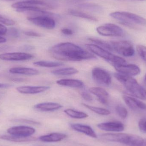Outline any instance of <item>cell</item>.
Returning <instances> with one entry per match:
<instances>
[{"instance_id": "7c38bea8", "label": "cell", "mask_w": 146, "mask_h": 146, "mask_svg": "<svg viewBox=\"0 0 146 146\" xmlns=\"http://www.w3.org/2000/svg\"><path fill=\"white\" fill-rule=\"evenodd\" d=\"M114 67L117 72L129 76H135L139 74L141 72L139 68L135 64L125 63Z\"/></svg>"}, {"instance_id": "836d02e7", "label": "cell", "mask_w": 146, "mask_h": 146, "mask_svg": "<svg viewBox=\"0 0 146 146\" xmlns=\"http://www.w3.org/2000/svg\"><path fill=\"white\" fill-rule=\"evenodd\" d=\"M7 33H8L9 36L15 38L19 37V31L16 28H9L8 30H7Z\"/></svg>"}, {"instance_id": "681fc988", "label": "cell", "mask_w": 146, "mask_h": 146, "mask_svg": "<svg viewBox=\"0 0 146 146\" xmlns=\"http://www.w3.org/2000/svg\"><path fill=\"white\" fill-rule=\"evenodd\" d=\"M138 1H146V0H138Z\"/></svg>"}, {"instance_id": "bcb514c9", "label": "cell", "mask_w": 146, "mask_h": 146, "mask_svg": "<svg viewBox=\"0 0 146 146\" xmlns=\"http://www.w3.org/2000/svg\"><path fill=\"white\" fill-rule=\"evenodd\" d=\"M6 41H7V39L6 38L0 36V43H3L6 42Z\"/></svg>"}, {"instance_id": "7402d4cb", "label": "cell", "mask_w": 146, "mask_h": 146, "mask_svg": "<svg viewBox=\"0 0 146 146\" xmlns=\"http://www.w3.org/2000/svg\"><path fill=\"white\" fill-rule=\"evenodd\" d=\"M0 139L8 141L14 142H26L30 141H35L36 140V138L35 137H21L15 135H0Z\"/></svg>"}, {"instance_id": "ab89813d", "label": "cell", "mask_w": 146, "mask_h": 146, "mask_svg": "<svg viewBox=\"0 0 146 146\" xmlns=\"http://www.w3.org/2000/svg\"><path fill=\"white\" fill-rule=\"evenodd\" d=\"M7 29L5 26L0 24V36L4 35L7 33Z\"/></svg>"}, {"instance_id": "60d3db41", "label": "cell", "mask_w": 146, "mask_h": 146, "mask_svg": "<svg viewBox=\"0 0 146 146\" xmlns=\"http://www.w3.org/2000/svg\"><path fill=\"white\" fill-rule=\"evenodd\" d=\"M20 49L21 50H25V51H30L34 49V47L31 45H25L20 47Z\"/></svg>"}, {"instance_id": "4fadbf2b", "label": "cell", "mask_w": 146, "mask_h": 146, "mask_svg": "<svg viewBox=\"0 0 146 146\" xmlns=\"http://www.w3.org/2000/svg\"><path fill=\"white\" fill-rule=\"evenodd\" d=\"M129 134L117 133H106L101 135L100 138L102 140L109 142H117L127 145L129 137Z\"/></svg>"}, {"instance_id": "8992f818", "label": "cell", "mask_w": 146, "mask_h": 146, "mask_svg": "<svg viewBox=\"0 0 146 146\" xmlns=\"http://www.w3.org/2000/svg\"><path fill=\"white\" fill-rule=\"evenodd\" d=\"M113 51L125 57H131L135 54L133 45L128 41H112L110 42Z\"/></svg>"}, {"instance_id": "9c48e42d", "label": "cell", "mask_w": 146, "mask_h": 146, "mask_svg": "<svg viewBox=\"0 0 146 146\" xmlns=\"http://www.w3.org/2000/svg\"><path fill=\"white\" fill-rule=\"evenodd\" d=\"M92 76L94 80L100 85L108 86L111 83V76L103 68L98 67L93 68L92 70Z\"/></svg>"}, {"instance_id": "8d00e7d4", "label": "cell", "mask_w": 146, "mask_h": 146, "mask_svg": "<svg viewBox=\"0 0 146 146\" xmlns=\"http://www.w3.org/2000/svg\"><path fill=\"white\" fill-rule=\"evenodd\" d=\"M82 98L86 101L91 102L93 100V98L89 93L86 92H83L81 94Z\"/></svg>"}, {"instance_id": "f907efd6", "label": "cell", "mask_w": 146, "mask_h": 146, "mask_svg": "<svg viewBox=\"0 0 146 146\" xmlns=\"http://www.w3.org/2000/svg\"><path fill=\"white\" fill-rule=\"evenodd\" d=\"M2 16V15H1V14H0V17H1V16Z\"/></svg>"}, {"instance_id": "f1b7e54d", "label": "cell", "mask_w": 146, "mask_h": 146, "mask_svg": "<svg viewBox=\"0 0 146 146\" xmlns=\"http://www.w3.org/2000/svg\"><path fill=\"white\" fill-rule=\"evenodd\" d=\"M82 105L88 109V110H90L92 111H93L98 115H108L111 114V111L110 110L104 109V108L92 106L88 105L86 104H82Z\"/></svg>"}, {"instance_id": "8fae6325", "label": "cell", "mask_w": 146, "mask_h": 146, "mask_svg": "<svg viewBox=\"0 0 146 146\" xmlns=\"http://www.w3.org/2000/svg\"><path fill=\"white\" fill-rule=\"evenodd\" d=\"M34 56L31 54L23 52L4 53L0 54V60L4 61H25L31 60Z\"/></svg>"}, {"instance_id": "d4e9b609", "label": "cell", "mask_w": 146, "mask_h": 146, "mask_svg": "<svg viewBox=\"0 0 146 146\" xmlns=\"http://www.w3.org/2000/svg\"><path fill=\"white\" fill-rule=\"evenodd\" d=\"M64 112L68 115L75 119H83L88 116V114L82 111L75 110L72 109H68L65 110Z\"/></svg>"}, {"instance_id": "5bb4252c", "label": "cell", "mask_w": 146, "mask_h": 146, "mask_svg": "<svg viewBox=\"0 0 146 146\" xmlns=\"http://www.w3.org/2000/svg\"><path fill=\"white\" fill-rule=\"evenodd\" d=\"M97 127L101 130L108 132H121L125 128L123 123L117 121L102 123L98 124Z\"/></svg>"}, {"instance_id": "e575fe53", "label": "cell", "mask_w": 146, "mask_h": 146, "mask_svg": "<svg viewBox=\"0 0 146 146\" xmlns=\"http://www.w3.org/2000/svg\"><path fill=\"white\" fill-rule=\"evenodd\" d=\"M139 127L141 132L142 133H146V118L140 119L139 121Z\"/></svg>"}, {"instance_id": "f6af8a7d", "label": "cell", "mask_w": 146, "mask_h": 146, "mask_svg": "<svg viewBox=\"0 0 146 146\" xmlns=\"http://www.w3.org/2000/svg\"><path fill=\"white\" fill-rule=\"evenodd\" d=\"M12 80L13 81L19 82H20L23 81L24 80V79L20 78H13V79H12Z\"/></svg>"}, {"instance_id": "4dcf8cb0", "label": "cell", "mask_w": 146, "mask_h": 146, "mask_svg": "<svg viewBox=\"0 0 146 146\" xmlns=\"http://www.w3.org/2000/svg\"><path fill=\"white\" fill-rule=\"evenodd\" d=\"M115 111L117 115L122 119H125L127 116L128 111L123 106H117L115 107Z\"/></svg>"}, {"instance_id": "2e32d148", "label": "cell", "mask_w": 146, "mask_h": 146, "mask_svg": "<svg viewBox=\"0 0 146 146\" xmlns=\"http://www.w3.org/2000/svg\"><path fill=\"white\" fill-rule=\"evenodd\" d=\"M123 99L127 105L132 110H145L146 109L145 104L137 99L126 95L123 96Z\"/></svg>"}, {"instance_id": "ee69618b", "label": "cell", "mask_w": 146, "mask_h": 146, "mask_svg": "<svg viewBox=\"0 0 146 146\" xmlns=\"http://www.w3.org/2000/svg\"><path fill=\"white\" fill-rule=\"evenodd\" d=\"M11 85L8 84H5V83H0V88H7L9 87Z\"/></svg>"}, {"instance_id": "7dc6e473", "label": "cell", "mask_w": 146, "mask_h": 146, "mask_svg": "<svg viewBox=\"0 0 146 146\" xmlns=\"http://www.w3.org/2000/svg\"><path fill=\"white\" fill-rule=\"evenodd\" d=\"M142 146H146V139H144V141H143Z\"/></svg>"}, {"instance_id": "277c9868", "label": "cell", "mask_w": 146, "mask_h": 146, "mask_svg": "<svg viewBox=\"0 0 146 146\" xmlns=\"http://www.w3.org/2000/svg\"><path fill=\"white\" fill-rule=\"evenodd\" d=\"M110 16L117 20L125 26L135 28V25L146 26V19L143 17L127 12H115L111 13Z\"/></svg>"}, {"instance_id": "ffe728a7", "label": "cell", "mask_w": 146, "mask_h": 146, "mask_svg": "<svg viewBox=\"0 0 146 146\" xmlns=\"http://www.w3.org/2000/svg\"><path fill=\"white\" fill-rule=\"evenodd\" d=\"M66 137L67 135L65 134L54 133L42 135L38 138V140L44 142H56L63 140Z\"/></svg>"}, {"instance_id": "30bf717a", "label": "cell", "mask_w": 146, "mask_h": 146, "mask_svg": "<svg viewBox=\"0 0 146 146\" xmlns=\"http://www.w3.org/2000/svg\"><path fill=\"white\" fill-rule=\"evenodd\" d=\"M7 132L11 135L21 137H29L35 133L36 130L31 127L19 126L9 128Z\"/></svg>"}, {"instance_id": "d590c367", "label": "cell", "mask_w": 146, "mask_h": 146, "mask_svg": "<svg viewBox=\"0 0 146 146\" xmlns=\"http://www.w3.org/2000/svg\"><path fill=\"white\" fill-rule=\"evenodd\" d=\"M15 121L19 122L24 123H28V124H34V125H38L40 124L39 123L32 120H28V119H16L14 120Z\"/></svg>"}, {"instance_id": "3957f363", "label": "cell", "mask_w": 146, "mask_h": 146, "mask_svg": "<svg viewBox=\"0 0 146 146\" xmlns=\"http://www.w3.org/2000/svg\"><path fill=\"white\" fill-rule=\"evenodd\" d=\"M13 8L16 9L19 13H42L46 12L45 8L50 9L52 6L47 3L40 0H26L15 3L12 5Z\"/></svg>"}, {"instance_id": "5b68a950", "label": "cell", "mask_w": 146, "mask_h": 146, "mask_svg": "<svg viewBox=\"0 0 146 146\" xmlns=\"http://www.w3.org/2000/svg\"><path fill=\"white\" fill-rule=\"evenodd\" d=\"M86 45L91 52L105 60L113 66L127 62L122 57L115 55L110 51L94 44H87Z\"/></svg>"}, {"instance_id": "7bdbcfd3", "label": "cell", "mask_w": 146, "mask_h": 146, "mask_svg": "<svg viewBox=\"0 0 146 146\" xmlns=\"http://www.w3.org/2000/svg\"><path fill=\"white\" fill-rule=\"evenodd\" d=\"M11 48V47L7 45L0 46V51H4L6 50H9Z\"/></svg>"}, {"instance_id": "c3c4849f", "label": "cell", "mask_w": 146, "mask_h": 146, "mask_svg": "<svg viewBox=\"0 0 146 146\" xmlns=\"http://www.w3.org/2000/svg\"><path fill=\"white\" fill-rule=\"evenodd\" d=\"M144 82H145V84L146 85V73L145 76V78H144Z\"/></svg>"}, {"instance_id": "7a4b0ae2", "label": "cell", "mask_w": 146, "mask_h": 146, "mask_svg": "<svg viewBox=\"0 0 146 146\" xmlns=\"http://www.w3.org/2000/svg\"><path fill=\"white\" fill-rule=\"evenodd\" d=\"M114 76L130 94L137 98L146 100V90L132 76L119 73H115Z\"/></svg>"}, {"instance_id": "6da1fadb", "label": "cell", "mask_w": 146, "mask_h": 146, "mask_svg": "<svg viewBox=\"0 0 146 146\" xmlns=\"http://www.w3.org/2000/svg\"><path fill=\"white\" fill-rule=\"evenodd\" d=\"M53 57L65 61H81L97 58L93 54L71 42L58 44L50 49Z\"/></svg>"}, {"instance_id": "d6986e66", "label": "cell", "mask_w": 146, "mask_h": 146, "mask_svg": "<svg viewBox=\"0 0 146 146\" xmlns=\"http://www.w3.org/2000/svg\"><path fill=\"white\" fill-rule=\"evenodd\" d=\"M62 107V105L60 104L52 102L40 103L34 106L35 110L42 111H54L60 110Z\"/></svg>"}, {"instance_id": "e0dca14e", "label": "cell", "mask_w": 146, "mask_h": 146, "mask_svg": "<svg viewBox=\"0 0 146 146\" xmlns=\"http://www.w3.org/2000/svg\"><path fill=\"white\" fill-rule=\"evenodd\" d=\"M71 128L74 130L84 134L86 135L93 138H98L94 130L90 126L80 123H72L70 124Z\"/></svg>"}, {"instance_id": "ba28073f", "label": "cell", "mask_w": 146, "mask_h": 146, "mask_svg": "<svg viewBox=\"0 0 146 146\" xmlns=\"http://www.w3.org/2000/svg\"><path fill=\"white\" fill-rule=\"evenodd\" d=\"M27 19L30 22L39 27L51 30L56 26L54 20L49 15H40L28 16Z\"/></svg>"}, {"instance_id": "816d5d0a", "label": "cell", "mask_w": 146, "mask_h": 146, "mask_svg": "<svg viewBox=\"0 0 146 146\" xmlns=\"http://www.w3.org/2000/svg\"></svg>"}, {"instance_id": "83f0119b", "label": "cell", "mask_w": 146, "mask_h": 146, "mask_svg": "<svg viewBox=\"0 0 146 146\" xmlns=\"http://www.w3.org/2000/svg\"><path fill=\"white\" fill-rule=\"evenodd\" d=\"M91 42L94 43V44H96L100 47H101L105 49L106 50L109 51H113L112 49V47L110 43L109 42H106V41H104V40H101V39H98L95 38H88Z\"/></svg>"}, {"instance_id": "44dd1931", "label": "cell", "mask_w": 146, "mask_h": 146, "mask_svg": "<svg viewBox=\"0 0 146 146\" xmlns=\"http://www.w3.org/2000/svg\"><path fill=\"white\" fill-rule=\"evenodd\" d=\"M9 72L12 74H19L27 76H34L38 74L39 71L34 68H30L17 67L12 68L9 70Z\"/></svg>"}, {"instance_id": "ac0fdd59", "label": "cell", "mask_w": 146, "mask_h": 146, "mask_svg": "<svg viewBox=\"0 0 146 146\" xmlns=\"http://www.w3.org/2000/svg\"><path fill=\"white\" fill-rule=\"evenodd\" d=\"M89 92L97 97L98 100L101 104H106L108 103L109 94L106 90L101 87H91Z\"/></svg>"}, {"instance_id": "f546056e", "label": "cell", "mask_w": 146, "mask_h": 146, "mask_svg": "<svg viewBox=\"0 0 146 146\" xmlns=\"http://www.w3.org/2000/svg\"><path fill=\"white\" fill-rule=\"evenodd\" d=\"M69 13L73 16L76 17H80L82 19H86L92 21H97V19L95 17L88 14L86 13H83L81 11H77L76 10H70Z\"/></svg>"}, {"instance_id": "b9f144b4", "label": "cell", "mask_w": 146, "mask_h": 146, "mask_svg": "<svg viewBox=\"0 0 146 146\" xmlns=\"http://www.w3.org/2000/svg\"><path fill=\"white\" fill-rule=\"evenodd\" d=\"M61 31L63 34L68 36H70L73 34V31L68 28H63L61 30Z\"/></svg>"}, {"instance_id": "4316f807", "label": "cell", "mask_w": 146, "mask_h": 146, "mask_svg": "<svg viewBox=\"0 0 146 146\" xmlns=\"http://www.w3.org/2000/svg\"><path fill=\"white\" fill-rule=\"evenodd\" d=\"M34 66L45 68H54L63 66L62 62H56L47 61H39L33 63Z\"/></svg>"}, {"instance_id": "52a82bcc", "label": "cell", "mask_w": 146, "mask_h": 146, "mask_svg": "<svg viewBox=\"0 0 146 146\" xmlns=\"http://www.w3.org/2000/svg\"><path fill=\"white\" fill-rule=\"evenodd\" d=\"M97 32L105 36L122 37L124 34L123 30L114 24L107 23L97 27Z\"/></svg>"}, {"instance_id": "603a6c76", "label": "cell", "mask_w": 146, "mask_h": 146, "mask_svg": "<svg viewBox=\"0 0 146 146\" xmlns=\"http://www.w3.org/2000/svg\"><path fill=\"white\" fill-rule=\"evenodd\" d=\"M56 82L60 86L72 88H81L84 85L82 81L76 79H61L56 81Z\"/></svg>"}, {"instance_id": "d6a6232c", "label": "cell", "mask_w": 146, "mask_h": 146, "mask_svg": "<svg viewBox=\"0 0 146 146\" xmlns=\"http://www.w3.org/2000/svg\"><path fill=\"white\" fill-rule=\"evenodd\" d=\"M0 23L7 26H13L15 24V22L14 21L5 18L3 16L0 17Z\"/></svg>"}, {"instance_id": "9a60e30c", "label": "cell", "mask_w": 146, "mask_h": 146, "mask_svg": "<svg viewBox=\"0 0 146 146\" xmlns=\"http://www.w3.org/2000/svg\"><path fill=\"white\" fill-rule=\"evenodd\" d=\"M50 88L47 86H23L16 88L19 92L24 94H36L43 92Z\"/></svg>"}, {"instance_id": "f35d334b", "label": "cell", "mask_w": 146, "mask_h": 146, "mask_svg": "<svg viewBox=\"0 0 146 146\" xmlns=\"http://www.w3.org/2000/svg\"><path fill=\"white\" fill-rule=\"evenodd\" d=\"M82 7L86 9H89V10H95V9H98L99 7L97 6H94L93 5H91V4H85V5H82Z\"/></svg>"}, {"instance_id": "484cf974", "label": "cell", "mask_w": 146, "mask_h": 146, "mask_svg": "<svg viewBox=\"0 0 146 146\" xmlns=\"http://www.w3.org/2000/svg\"><path fill=\"white\" fill-rule=\"evenodd\" d=\"M144 139L142 137L135 135L129 134L126 145L128 146H142Z\"/></svg>"}, {"instance_id": "cb8c5ba5", "label": "cell", "mask_w": 146, "mask_h": 146, "mask_svg": "<svg viewBox=\"0 0 146 146\" xmlns=\"http://www.w3.org/2000/svg\"><path fill=\"white\" fill-rule=\"evenodd\" d=\"M79 72L77 69L73 67L65 68L52 71L51 73L56 76H69Z\"/></svg>"}, {"instance_id": "1f68e13d", "label": "cell", "mask_w": 146, "mask_h": 146, "mask_svg": "<svg viewBox=\"0 0 146 146\" xmlns=\"http://www.w3.org/2000/svg\"><path fill=\"white\" fill-rule=\"evenodd\" d=\"M136 50H137L138 54L141 58L146 63V47L144 45H138L136 47Z\"/></svg>"}, {"instance_id": "74e56055", "label": "cell", "mask_w": 146, "mask_h": 146, "mask_svg": "<svg viewBox=\"0 0 146 146\" xmlns=\"http://www.w3.org/2000/svg\"><path fill=\"white\" fill-rule=\"evenodd\" d=\"M25 35L26 36H29L32 37H40L41 36V35L38 33L35 32L33 31H26L24 33Z\"/></svg>"}]
</instances>
